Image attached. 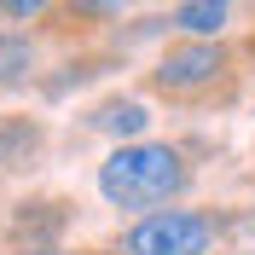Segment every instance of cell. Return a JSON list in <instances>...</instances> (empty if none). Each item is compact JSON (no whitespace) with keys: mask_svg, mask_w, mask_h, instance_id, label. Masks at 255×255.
Segmentation results:
<instances>
[{"mask_svg":"<svg viewBox=\"0 0 255 255\" xmlns=\"http://www.w3.org/2000/svg\"><path fill=\"white\" fill-rule=\"evenodd\" d=\"M29 64H35V47L23 41V35L0 29V87H12V81H23V76H29Z\"/></svg>","mask_w":255,"mask_h":255,"instance_id":"8992f818","label":"cell"},{"mask_svg":"<svg viewBox=\"0 0 255 255\" xmlns=\"http://www.w3.org/2000/svg\"><path fill=\"white\" fill-rule=\"evenodd\" d=\"M226 70H232V52H226L221 41H180V47H168L157 58L151 87H157L162 99H209Z\"/></svg>","mask_w":255,"mask_h":255,"instance_id":"3957f363","label":"cell"},{"mask_svg":"<svg viewBox=\"0 0 255 255\" xmlns=\"http://www.w3.org/2000/svg\"><path fill=\"white\" fill-rule=\"evenodd\" d=\"M133 0H70V12L87 17V23H105V17H122Z\"/></svg>","mask_w":255,"mask_h":255,"instance_id":"52a82bcc","label":"cell"},{"mask_svg":"<svg viewBox=\"0 0 255 255\" xmlns=\"http://www.w3.org/2000/svg\"><path fill=\"white\" fill-rule=\"evenodd\" d=\"M58 0H0V17H12V23H35V17H47Z\"/></svg>","mask_w":255,"mask_h":255,"instance_id":"ba28073f","label":"cell"},{"mask_svg":"<svg viewBox=\"0 0 255 255\" xmlns=\"http://www.w3.org/2000/svg\"><path fill=\"white\" fill-rule=\"evenodd\" d=\"M23 255H64V250H23Z\"/></svg>","mask_w":255,"mask_h":255,"instance_id":"9c48e42d","label":"cell"},{"mask_svg":"<svg viewBox=\"0 0 255 255\" xmlns=\"http://www.w3.org/2000/svg\"><path fill=\"white\" fill-rule=\"evenodd\" d=\"M221 221L203 209H151L139 226L122 232V255H209Z\"/></svg>","mask_w":255,"mask_h":255,"instance_id":"7a4b0ae2","label":"cell"},{"mask_svg":"<svg viewBox=\"0 0 255 255\" xmlns=\"http://www.w3.org/2000/svg\"><path fill=\"white\" fill-rule=\"evenodd\" d=\"M232 17V0H180L174 6V29H186L191 41H215Z\"/></svg>","mask_w":255,"mask_h":255,"instance_id":"277c9868","label":"cell"},{"mask_svg":"<svg viewBox=\"0 0 255 255\" xmlns=\"http://www.w3.org/2000/svg\"><path fill=\"white\" fill-rule=\"evenodd\" d=\"M186 186H191L186 157L157 139H128L99 162V197L111 209H157L168 197H180Z\"/></svg>","mask_w":255,"mask_h":255,"instance_id":"6da1fadb","label":"cell"},{"mask_svg":"<svg viewBox=\"0 0 255 255\" xmlns=\"http://www.w3.org/2000/svg\"><path fill=\"white\" fill-rule=\"evenodd\" d=\"M93 128H105V133H128V139H139L145 128H151V111H145L139 99H111V105H99Z\"/></svg>","mask_w":255,"mask_h":255,"instance_id":"5b68a950","label":"cell"}]
</instances>
